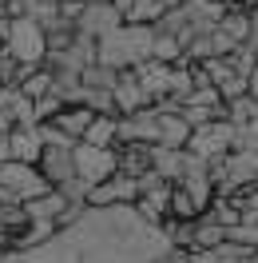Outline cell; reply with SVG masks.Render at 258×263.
Segmentation results:
<instances>
[{
    "label": "cell",
    "mask_w": 258,
    "mask_h": 263,
    "mask_svg": "<svg viewBox=\"0 0 258 263\" xmlns=\"http://www.w3.org/2000/svg\"><path fill=\"white\" fill-rule=\"evenodd\" d=\"M24 20H32L36 28L48 32L52 24L60 20V0H24Z\"/></svg>",
    "instance_id": "20"
},
{
    "label": "cell",
    "mask_w": 258,
    "mask_h": 263,
    "mask_svg": "<svg viewBox=\"0 0 258 263\" xmlns=\"http://www.w3.org/2000/svg\"><path fill=\"white\" fill-rule=\"evenodd\" d=\"M226 243V231L219 223H210L207 215H199L195 219V231H191V251H210V247Z\"/></svg>",
    "instance_id": "19"
},
{
    "label": "cell",
    "mask_w": 258,
    "mask_h": 263,
    "mask_svg": "<svg viewBox=\"0 0 258 263\" xmlns=\"http://www.w3.org/2000/svg\"><path fill=\"white\" fill-rule=\"evenodd\" d=\"M207 4H223V8H230V4H234V0H207Z\"/></svg>",
    "instance_id": "34"
},
{
    "label": "cell",
    "mask_w": 258,
    "mask_h": 263,
    "mask_svg": "<svg viewBox=\"0 0 258 263\" xmlns=\"http://www.w3.org/2000/svg\"><path fill=\"white\" fill-rule=\"evenodd\" d=\"M151 40L155 32L143 24H119L115 32L96 40V64L112 68V72H131L143 60H151Z\"/></svg>",
    "instance_id": "1"
},
{
    "label": "cell",
    "mask_w": 258,
    "mask_h": 263,
    "mask_svg": "<svg viewBox=\"0 0 258 263\" xmlns=\"http://www.w3.org/2000/svg\"><path fill=\"white\" fill-rule=\"evenodd\" d=\"M151 263H191V251H179V247H167L159 259H151Z\"/></svg>",
    "instance_id": "28"
},
{
    "label": "cell",
    "mask_w": 258,
    "mask_h": 263,
    "mask_svg": "<svg viewBox=\"0 0 258 263\" xmlns=\"http://www.w3.org/2000/svg\"><path fill=\"white\" fill-rule=\"evenodd\" d=\"M60 4H72V8H83V4H99V0H60Z\"/></svg>",
    "instance_id": "33"
},
{
    "label": "cell",
    "mask_w": 258,
    "mask_h": 263,
    "mask_svg": "<svg viewBox=\"0 0 258 263\" xmlns=\"http://www.w3.org/2000/svg\"><path fill=\"white\" fill-rule=\"evenodd\" d=\"M219 32L230 36L234 44H246V40H250V16H246V8H239V4L223 8V16H219Z\"/></svg>",
    "instance_id": "16"
},
{
    "label": "cell",
    "mask_w": 258,
    "mask_h": 263,
    "mask_svg": "<svg viewBox=\"0 0 258 263\" xmlns=\"http://www.w3.org/2000/svg\"><path fill=\"white\" fill-rule=\"evenodd\" d=\"M112 104H115V116H131V112H139V108H151L147 92L135 84L131 72H119V80L112 88Z\"/></svg>",
    "instance_id": "9"
},
{
    "label": "cell",
    "mask_w": 258,
    "mask_h": 263,
    "mask_svg": "<svg viewBox=\"0 0 258 263\" xmlns=\"http://www.w3.org/2000/svg\"><path fill=\"white\" fill-rule=\"evenodd\" d=\"M254 187H258V180H254Z\"/></svg>",
    "instance_id": "37"
},
{
    "label": "cell",
    "mask_w": 258,
    "mask_h": 263,
    "mask_svg": "<svg viewBox=\"0 0 258 263\" xmlns=\"http://www.w3.org/2000/svg\"><path fill=\"white\" fill-rule=\"evenodd\" d=\"M179 56H183V48H179L175 36H155V40H151V60H159V64H175Z\"/></svg>",
    "instance_id": "26"
},
{
    "label": "cell",
    "mask_w": 258,
    "mask_h": 263,
    "mask_svg": "<svg viewBox=\"0 0 258 263\" xmlns=\"http://www.w3.org/2000/svg\"><path fill=\"white\" fill-rule=\"evenodd\" d=\"M115 80H119V72H112V68H103V64H88V68L80 72L83 92H107V96H112Z\"/></svg>",
    "instance_id": "21"
},
{
    "label": "cell",
    "mask_w": 258,
    "mask_h": 263,
    "mask_svg": "<svg viewBox=\"0 0 258 263\" xmlns=\"http://www.w3.org/2000/svg\"><path fill=\"white\" fill-rule=\"evenodd\" d=\"M179 8L187 16V32L191 36H210L219 28V16H223V4H207V0H183Z\"/></svg>",
    "instance_id": "8"
},
{
    "label": "cell",
    "mask_w": 258,
    "mask_h": 263,
    "mask_svg": "<svg viewBox=\"0 0 258 263\" xmlns=\"http://www.w3.org/2000/svg\"><path fill=\"white\" fill-rule=\"evenodd\" d=\"M159 16H163V4H159V0H131L123 24H143V28H151Z\"/></svg>",
    "instance_id": "22"
},
{
    "label": "cell",
    "mask_w": 258,
    "mask_h": 263,
    "mask_svg": "<svg viewBox=\"0 0 258 263\" xmlns=\"http://www.w3.org/2000/svg\"><path fill=\"white\" fill-rule=\"evenodd\" d=\"M187 136H191V128H187V120L179 112H155V144L159 148H187Z\"/></svg>",
    "instance_id": "11"
},
{
    "label": "cell",
    "mask_w": 258,
    "mask_h": 263,
    "mask_svg": "<svg viewBox=\"0 0 258 263\" xmlns=\"http://www.w3.org/2000/svg\"><path fill=\"white\" fill-rule=\"evenodd\" d=\"M115 172L127 176V180H139L151 172V144H119L115 148Z\"/></svg>",
    "instance_id": "10"
},
{
    "label": "cell",
    "mask_w": 258,
    "mask_h": 263,
    "mask_svg": "<svg viewBox=\"0 0 258 263\" xmlns=\"http://www.w3.org/2000/svg\"><path fill=\"white\" fill-rule=\"evenodd\" d=\"M119 24H123V16L115 12L107 0H99V4H83L80 12H76V20H72L76 36H88V40H103V36L115 32Z\"/></svg>",
    "instance_id": "5"
},
{
    "label": "cell",
    "mask_w": 258,
    "mask_h": 263,
    "mask_svg": "<svg viewBox=\"0 0 258 263\" xmlns=\"http://www.w3.org/2000/svg\"><path fill=\"white\" fill-rule=\"evenodd\" d=\"M246 16H250V40H246V44H250V48L258 52V8H250Z\"/></svg>",
    "instance_id": "29"
},
{
    "label": "cell",
    "mask_w": 258,
    "mask_h": 263,
    "mask_svg": "<svg viewBox=\"0 0 258 263\" xmlns=\"http://www.w3.org/2000/svg\"><path fill=\"white\" fill-rule=\"evenodd\" d=\"M0 259H4V251H0Z\"/></svg>",
    "instance_id": "36"
},
{
    "label": "cell",
    "mask_w": 258,
    "mask_h": 263,
    "mask_svg": "<svg viewBox=\"0 0 258 263\" xmlns=\"http://www.w3.org/2000/svg\"><path fill=\"white\" fill-rule=\"evenodd\" d=\"M8 160H16V164H32L40 160V152H44V144H40V132L36 128H12L8 136Z\"/></svg>",
    "instance_id": "12"
},
{
    "label": "cell",
    "mask_w": 258,
    "mask_h": 263,
    "mask_svg": "<svg viewBox=\"0 0 258 263\" xmlns=\"http://www.w3.org/2000/svg\"><path fill=\"white\" fill-rule=\"evenodd\" d=\"M56 132H64L72 144H80L83 140V132H88V124H92V112L88 108H60V112L48 120Z\"/></svg>",
    "instance_id": "13"
},
{
    "label": "cell",
    "mask_w": 258,
    "mask_h": 263,
    "mask_svg": "<svg viewBox=\"0 0 258 263\" xmlns=\"http://www.w3.org/2000/svg\"><path fill=\"white\" fill-rule=\"evenodd\" d=\"M151 172H155L163 183H179V176H183V152L151 144Z\"/></svg>",
    "instance_id": "14"
},
{
    "label": "cell",
    "mask_w": 258,
    "mask_h": 263,
    "mask_svg": "<svg viewBox=\"0 0 258 263\" xmlns=\"http://www.w3.org/2000/svg\"><path fill=\"white\" fill-rule=\"evenodd\" d=\"M60 212H64L60 192H44V196H36V199H28V203H24V215H28V219H36V223H52V228H56Z\"/></svg>",
    "instance_id": "15"
},
{
    "label": "cell",
    "mask_w": 258,
    "mask_h": 263,
    "mask_svg": "<svg viewBox=\"0 0 258 263\" xmlns=\"http://www.w3.org/2000/svg\"><path fill=\"white\" fill-rule=\"evenodd\" d=\"M230 148H234V128H230L226 120H210L203 128H191L183 152L195 156V160H203V164H214V160H223Z\"/></svg>",
    "instance_id": "2"
},
{
    "label": "cell",
    "mask_w": 258,
    "mask_h": 263,
    "mask_svg": "<svg viewBox=\"0 0 258 263\" xmlns=\"http://www.w3.org/2000/svg\"><path fill=\"white\" fill-rule=\"evenodd\" d=\"M72 164H76V180L96 187L107 176H115V148H88V144H76L72 148Z\"/></svg>",
    "instance_id": "4"
},
{
    "label": "cell",
    "mask_w": 258,
    "mask_h": 263,
    "mask_svg": "<svg viewBox=\"0 0 258 263\" xmlns=\"http://www.w3.org/2000/svg\"><path fill=\"white\" fill-rule=\"evenodd\" d=\"M36 172L44 176L48 187H60V183L76 180V164H72V148H44L40 160H36Z\"/></svg>",
    "instance_id": "7"
},
{
    "label": "cell",
    "mask_w": 258,
    "mask_h": 263,
    "mask_svg": "<svg viewBox=\"0 0 258 263\" xmlns=\"http://www.w3.org/2000/svg\"><path fill=\"white\" fill-rule=\"evenodd\" d=\"M119 144H155V108H139L115 120V148Z\"/></svg>",
    "instance_id": "6"
},
{
    "label": "cell",
    "mask_w": 258,
    "mask_h": 263,
    "mask_svg": "<svg viewBox=\"0 0 258 263\" xmlns=\"http://www.w3.org/2000/svg\"><path fill=\"white\" fill-rule=\"evenodd\" d=\"M250 263H258V251H254V255H250Z\"/></svg>",
    "instance_id": "35"
},
{
    "label": "cell",
    "mask_w": 258,
    "mask_h": 263,
    "mask_svg": "<svg viewBox=\"0 0 258 263\" xmlns=\"http://www.w3.org/2000/svg\"><path fill=\"white\" fill-rule=\"evenodd\" d=\"M115 120L119 116H92V124H88L80 144H88V148H115Z\"/></svg>",
    "instance_id": "17"
},
{
    "label": "cell",
    "mask_w": 258,
    "mask_h": 263,
    "mask_svg": "<svg viewBox=\"0 0 258 263\" xmlns=\"http://www.w3.org/2000/svg\"><path fill=\"white\" fill-rule=\"evenodd\" d=\"M254 64H258V52L250 48V44H234V52L226 56V68H230L234 76H246V80H250Z\"/></svg>",
    "instance_id": "23"
},
{
    "label": "cell",
    "mask_w": 258,
    "mask_h": 263,
    "mask_svg": "<svg viewBox=\"0 0 258 263\" xmlns=\"http://www.w3.org/2000/svg\"><path fill=\"white\" fill-rule=\"evenodd\" d=\"M214 92H219V100H223V104H230V100H239V96H246V92H250V80H246V76H234V72H230L226 80H219V84H214Z\"/></svg>",
    "instance_id": "27"
},
{
    "label": "cell",
    "mask_w": 258,
    "mask_h": 263,
    "mask_svg": "<svg viewBox=\"0 0 258 263\" xmlns=\"http://www.w3.org/2000/svg\"><path fill=\"white\" fill-rule=\"evenodd\" d=\"M254 251H246L239 243H219L210 251H191V263H250Z\"/></svg>",
    "instance_id": "18"
},
{
    "label": "cell",
    "mask_w": 258,
    "mask_h": 263,
    "mask_svg": "<svg viewBox=\"0 0 258 263\" xmlns=\"http://www.w3.org/2000/svg\"><path fill=\"white\" fill-rule=\"evenodd\" d=\"M107 4H112L119 16H127V8H131V0H107Z\"/></svg>",
    "instance_id": "30"
},
{
    "label": "cell",
    "mask_w": 258,
    "mask_h": 263,
    "mask_svg": "<svg viewBox=\"0 0 258 263\" xmlns=\"http://www.w3.org/2000/svg\"><path fill=\"white\" fill-rule=\"evenodd\" d=\"M0 164H8V140L0 136Z\"/></svg>",
    "instance_id": "32"
},
{
    "label": "cell",
    "mask_w": 258,
    "mask_h": 263,
    "mask_svg": "<svg viewBox=\"0 0 258 263\" xmlns=\"http://www.w3.org/2000/svg\"><path fill=\"white\" fill-rule=\"evenodd\" d=\"M250 96L258 100V64H254V72H250Z\"/></svg>",
    "instance_id": "31"
},
{
    "label": "cell",
    "mask_w": 258,
    "mask_h": 263,
    "mask_svg": "<svg viewBox=\"0 0 258 263\" xmlns=\"http://www.w3.org/2000/svg\"><path fill=\"white\" fill-rule=\"evenodd\" d=\"M226 243H239V247H246V251H258V215L234 223V228L226 231Z\"/></svg>",
    "instance_id": "25"
},
{
    "label": "cell",
    "mask_w": 258,
    "mask_h": 263,
    "mask_svg": "<svg viewBox=\"0 0 258 263\" xmlns=\"http://www.w3.org/2000/svg\"><path fill=\"white\" fill-rule=\"evenodd\" d=\"M48 88H52V72H48L44 64L36 68V72H28V76L20 80V92H24V96L32 100V104H36L40 96H48Z\"/></svg>",
    "instance_id": "24"
},
{
    "label": "cell",
    "mask_w": 258,
    "mask_h": 263,
    "mask_svg": "<svg viewBox=\"0 0 258 263\" xmlns=\"http://www.w3.org/2000/svg\"><path fill=\"white\" fill-rule=\"evenodd\" d=\"M4 52L16 60V64H40L44 60V28H36L32 20H8V36H4Z\"/></svg>",
    "instance_id": "3"
}]
</instances>
